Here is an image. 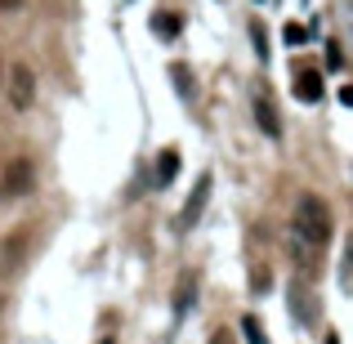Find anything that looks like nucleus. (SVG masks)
Listing matches in <instances>:
<instances>
[{"label": "nucleus", "instance_id": "f257e3e1", "mask_svg": "<svg viewBox=\"0 0 353 344\" xmlns=\"http://www.w3.org/2000/svg\"><path fill=\"white\" fill-rule=\"evenodd\" d=\"M327 241H331V206H327L322 197H313V192H304V197L295 201L291 237H286V250H291V259H295V268H300V277L318 273Z\"/></svg>", "mask_w": 353, "mask_h": 344}, {"label": "nucleus", "instance_id": "4468645a", "mask_svg": "<svg viewBox=\"0 0 353 344\" xmlns=\"http://www.w3.org/2000/svg\"><path fill=\"white\" fill-rule=\"evenodd\" d=\"M241 331H246V340H250V344H264V331H259V322H255V318L241 322Z\"/></svg>", "mask_w": 353, "mask_h": 344}, {"label": "nucleus", "instance_id": "6e6552de", "mask_svg": "<svg viewBox=\"0 0 353 344\" xmlns=\"http://www.w3.org/2000/svg\"><path fill=\"white\" fill-rule=\"evenodd\" d=\"M174 174H179V152H174V148H165V152L157 156V188L174 183Z\"/></svg>", "mask_w": 353, "mask_h": 344}, {"label": "nucleus", "instance_id": "6ab92c4d", "mask_svg": "<svg viewBox=\"0 0 353 344\" xmlns=\"http://www.w3.org/2000/svg\"><path fill=\"white\" fill-rule=\"evenodd\" d=\"M0 304H5V300H0Z\"/></svg>", "mask_w": 353, "mask_h": 344}, {"label": "nucleus", "instance_id": "f03ea898", "mask_svg": "<svg viewBox=\"0 0 353 344\" xmlns=\"http://www.w3.org/2000/svg\"><path fill=\"white\" fill-rule=\"evenodd\" d=\"M206 201H210V174H201V179L192 183V192H188V201H183V210H179V232L197 228V219H201V210H206Z\"/></svg>", "mask_w": 353, "mask_h": 344}, {"label": "nucleus", "instance_id": "dca6fc26", "mask_svg": "<svg viewBox=\"0 0 353 344\" xmlns=\"http://www.w3.org/2000/svg\"><path fill=\"white\" fill-rule=\"evenodd\" d=\"M340 103H345V108H353V85H345V90H340Z\"/></svg>", "mask_w": 353, "mask_h": 344}, {"label": "nucleus", "instance_id": "423d86ee", "mask_svg": "<svg viewBox=\"0 0 353 344\" xmlns=\"http://www.w3.org/2000/svg\"><path fill=\"white\" fill-rule=\"evenodd\" d=\"M286 295H291V309H295V318H300L304 327H309V322H313V313H318V304L309 300V286H304V277H295V282H291V291H286Z\"/></svg>", "mask_w": 353, "mask_h": 344}, {"label": "nucleus", "instance_id": "ddd939ff", "mask_svg": "<svg viewBox=\"0 0 353 344\" xmlns=\"http://www.w3.org/2000/svg\"><path fill=\"white\" fill-rule=\"evenodd\" d=\"M250 36H255V54H259V59H268V32H264L259 18H250Z\"/></svg>", "mask_w": 353, "mask_h": 344}, {"label": "nucleus", "instance_id": "9d476101", "mask_svg": "<svg viewBox=\"0 0 353 344\" xmlns=\"http://www.w3.org/2000/svg\"><path fill=\"white\" fill-rule=\"evenodd\" d=\"M179 27H183V18L170 14V9H157V14H152V32L165 36V41H170V36H179Z\"/></svg>", "mask_w": 353, "mask_h": 344}, {"label": "nucleus", "instance_id": "7ed1b4c3", "mask_svg": "<svg viewBox=\"0 0 353 344\" xmlns=\"http://www.w3.org/2000/svg\"><path fill=\"white\" fill-rule=\"evenodd\" d=\"M32 99H36L32 72H27V68H14V72H9V103H14L18 112H27V108H32Z\"/></svg>", "mask_w": 353, "mask_h": 344}, {"label": "nucleus", "instance_id": "39448f33", "mask_svg": "<svg viewBox=\"0 0 353 344\" xmlns=\"http://www.w3.org/2000/svg\"><path fill=\"white\" fill-rule=\"evenodd\" d=\"M291 90H295V99H300V103H318V99H322V77L313 68H300Z\"/></svg>", "mask_w": 353, "mask_h": 344}, {"label": "nucleus", "instance_id": "2eb2a0df", "mask_svg": "<svg viewBox=\"0 0 353 344\" xmlns=\"http://www.w3.org/2000/svg\"><path fill=\"white\" fill-rule=\"evenodd\" d=\"M304 36H309V32H304L300 23H286V41H291V45H304Z\"/></svg>", "mask_w": 353, "mask_h": 344}, {"label": "nucleus", "instance_id": "1a4fd4ad", "mask_svg": "<svg viewBox=\"0 0 353 344\" xmlns=\"http://www.w3.org/2000/svg\"><path fill=\"white\" fill-rule=\"evenodd\" d=\"M192 300H197V273H188L179 282V295H174V318H183V313L192 309Z\"/></svg>", "mask_w": 353, "mask_h": 344}, {"label": "nucleus", "instance_id": "a211bd4d", "mask_svg": "<svg viewBox=\"0 0 353 344\" xmlns=\"http://www.w3.org/2000/svg\"><path fill=\"white\" fill-rule=\"evenodd\" d=\"M327 344H340V336H327Z\"/></svg>", "mask_w": 353, "mask_h": 344}, {"label": "nucleus", "instance_id": "20e7f679", "mask_svg": "<svg viewBox=\"0 0 353 344\" xmlns=\"http://www.w3.org/2000/svg\"><path fill=\"white\" fill-rule=\"evenodd\" d=\"M32 161H23V156H18L14 165H9L5 170V183H0V192H5V197H23V192H32Z\"/></svg>", "mask_w": 353, "mask_h": 344}, {"label": "nucleus", "instance_id": "aec40b11", "mask_svg": "<svg viewBox=\"0 0 353 344\" xmlns=\"http://www.w3.org/2000/svg\"><path fill=\"white\" fill-rule=\"evenodd\" d=\"M0 81H5V77H0Z\"/></svg>", "mask_w": 353, "mask_h": 344}, {"label": "nucleus", "instance_id": "9b49d317", "mask_svg": "<svg viewBox=\"0 0 353 344\" xmlns=\"http://www.w3.org/2000/svg\"><path fill=\"white\" fill-rule=\"evenodd\" d=\"M170 81H174V90H179L183 99H192V94H197V85H192V72L183 68V63H174V68H170Z\"/></svg>", "mask_w": 353, "mask_h": 344}, {"label": "nucleus", "instance_id": "f8f14e48", "mask_svg": "<svg viewBox=\"0 0 353 344\" xmlns=\"http://www.w3.org/2000/svg\"><path fill=\"white\" fill-rule=\"evenodd\" d=\"M340 286L353 291V232H349V241H345V259H340Z\"/></svg>", "mask_w": 353, "mask_h": 344}, {"label": "nucleus", "instance_id": "f3484780", "mask_svg": "<svg viewBox=\"0 0 353 344\" xmlns=\"http://www.w3.org/2000/svg\"><path fill=\"white\" fill-rule=\"evenodd\" d=\"M0 9H23V0H0Z\"/></svg>", "mask_w": 353, "mask_h": 344}, {"label": "nucleus", "instance_id": "0eeeda50", "mask_svg": "<svg viewBox=\"0 0 353 344\" xmlns=\"http://www.w3.org/2000/svg\"><path fill=\"white\" fill-rule=\"evenodd\" d=\"M255 121L268 139H282V121H277V108L268 103V94H255Z\"/></svg>", "mask_w": 353, "mask_h": 344}]
</instances>
